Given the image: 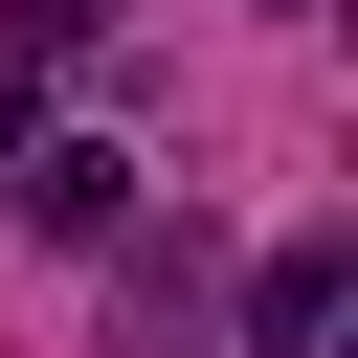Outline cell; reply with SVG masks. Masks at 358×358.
I'll return each mask as SVG.
<instances>
[{"label": "cell", "instance_id": "cell-3", "mask_svg": "<svg viewBox=\"0 0 358 358\" xmlns=\"http://www.w3.org/2000/svg\"><path fill=\"white\" fill-rule=\"evenodd\" d=\"M0 45H112V0H0Z\"/></svg>", "mask_w": 358, "mask_h": 358}, {"label": "cell", "instance_id": "cell-2", "mask_svg": "<svg viewBox=\"0 0 358 358\" xmlns=\"http://www.w3.org/2000/svg\"><path fill=\"white\" fill-rule=\"evenodd\" d=\"M336 291H358V246H336V224H291V246L246 268V358H313V336H336Z\"/></svg>", "mask_w": 358, "mask_h": 358}, {"label": "cell", "instance_id": "cell-1", "mask_svg": "<svg viewBox=\"0 0 358 358\" xmlns=\"http://www.w3.org/2000/svg\"><path fill=\"white\" fill-rule=\"evenodd\" d=\"M0 179H22V224H45V246H112V224H134V157H112V134H22Z\"/></svg>", "mask_w": 358, "mask_h": 358}, {"label": "cell", "instance_id": "cell-4", "mask_svg": "<svg viewBox=\"0 0 358 358\" xmlns=\"http://www.w3.org/2000/svg\"><path fill=\"white\" fill-rule=\"evenodd\" d=\"M22 134H45V45H0V157H22Z\"/></svg>", "mask_w": 358, "mask_h": 358}]
</instances>
